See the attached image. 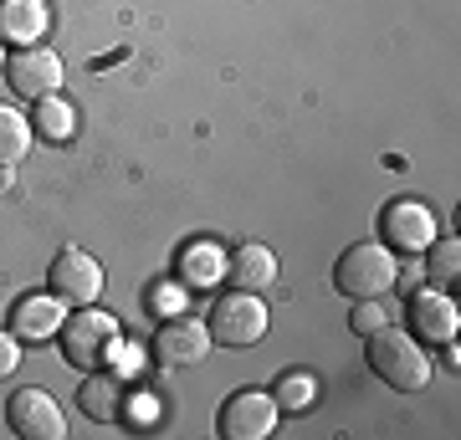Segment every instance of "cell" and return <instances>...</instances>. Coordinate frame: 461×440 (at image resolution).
<instances>
[{"label": "cell", "instance_id": "6da1fadb", "mask_svg": "<svg viewBox=\"0 0 461 440\" xmlns=\"http://www.w3.org/2000/svg\"><path fill=\"white\" fill-rule=\"evenodd\" d=\"M364 343H369V369H375L390 390L415 394V390H426L430 384V364H426V354H420V343H415L411 333H400V328L384 323Z\"/></svg>", "mask_w": 461, "mask_h": 440}, {"label": "cell", "instance_id": "7a4b0ae2", "mask_svg": "<svg viewBox=\"0 0 461 440\" xmlns=\"http://www.w3.org/2000/svg\"><path fill=\"white\" fill-rule=\"evenodd\" d=\"M400 277V261L395 251L384 241H354L344 246V256H339V266H333V287L344 297H384L390 287H395Z\"/></svg>", "mask_w": 461, "mask_h": 440}, {"label": "cell", "instance_id": "3957f363", "mask_svg": "<svg viewBox=\"0 0 461 440\" xmlns=\"http://www.w3.org/2000/svg\"><path fill=\"white\" fill-rule=\"evenodd\" d=\"M57 338H62V354L72 369H103L118 354V318H108L103 308L87 302L57 328Z\"/></svg>", "mask_w": 461, "mask_h": 440}, {"label": "cell", "instance_id": "277c9868", "mask_svg": "<svg viewBox=\"0 0 461 440\" xmlns=\"http://www.w3.org/2000/svg\"><path fill=\"white\" fill-rule=\"evenodd\" d=\"M211 343H226V348H247V343H262L267 338V302L257 292H221L215 297L211 318Z\"/></svg>", "mask_w": 461, "mask_h": 440}, {"label": "cell", "instance_id": "5b68a950", "mask_svg": "<svg viewBox=\"0 0 461 440\" xmlns=\"http://www.w3.org/2000/svg\"><path fill=\"white\" fill-rule=\"evenodd\" d=\"M47 287L57 302H72V308H87V302H98L103 292V266L98 256H87L83 246H62L47 266Z\"/></svg>", "mask_w": 461, "mask_h": 440}, {"label": "cell", "instance_id": "8992f818", "mask_svg": "<svg viewBox=\"0 0 461 440\" xmlns=\"http://www.w3.org/2000/svg\"><path fill=\"white\" fill-rule=\"evenodd\" d=\"M5 82L16 87L21 98H51L57 87H62V57L51 47H41V41H32V47H16L11 57H5Z\"/></svg>", "mask_w": 461, "mask_h": 440}, {"label": "cell", "instance_id": "52a82bcc", "mask_svg": "<svg viewBox=\"0 0 461 440\" xmlns=\"http://www.w3.org/2000/svg\"><path fill=\"white\" fill-rule=\"evenodd\" d=\"M379 236L390 251H426L436 241V215L420 205V200H390L384 215H379Z\"/></svg>", "mask_w": 461, "mask_h": 440}, {"label": "cell", "instance_id": "ba28073f", "mask_svg": "<svg viewBox=\"0 0 461 440\" xmlns=\"http://www.w3.org/2000/svg\"><path fill=\"white\" fill-rule=\"evenodd\" d=\"M5 420H11V430L21 440H62L67 436L62 409H57V400L47 390H16L11 405H5Z\"/></svg>", "mask_w": 461, "mask_h": 440}, {"label": "cell", "instance_id": "9c48e42d", "mask_svg": "<svg viewBox=\"0 0 461 440\" xmlns=\"http://www.w3.org/2000/svg\"><path fill=\"white\" fill-rule=\"evenodd\" d=\"M277 425V405L262 390H236L221 405V436L226 440H267Z\"/></svg>", "mask_w": 461, "mask_h": 440}, {"label": "cell", "instance_id": "30bf717a", "mask_svg": "<svg viewBox=\"0 0 461 440\" xmlns=\"http://www.w3.org/2000/svg\"><path fill=\"white\" fill-rule=\"evenodd\" d=\"M154 354H159L165 369H195L211 354V328H205V318H169V323H159Z\"/></svg>", "mask_w": 461, "mask_h": 440}, {"label": "cell", "instance_id": "8fae6325", "mask_svg": "<svg viewBox=\"0 0 461 440\" xmlns=\"http://www.w3.org/2000/svg\"><path fill=\"white\" fill-rule=\"evenodd\" d=\"M405 318H411V333L426 343H451L461 328V312L456 302L446 292H436V287H426V292L411 297V308H405Z\"/></svg>", "mask_w": 461, "mask_h": 440}, {"label": "cell", "instance_id": "7c38bea8", "mask_svg": "<svg viewBox=\"0 0 461 440\" xmlns=\"http://www.w3.org/2000/svg\"><path fill=\"white\" fill-rule=\"evenodd\" d=\"M226 277H230V287H241V292L272 287V282H277V256H272V246H262V241L236 246L226 256Z\"/></svg>", "mask_w": 461, "mask_h": 440}, {"label": "cell", "instance_id": "4fadbf2b", "mask_svg": "<svg viewBox=\"0 0 461 440\" xmlns=\"http://www.w3.org/2000/svg\"><path fill=\"white\" fill-rule=\"evenodd\" d=\"M62 302L51 292H36V297H21L16 308H11V333L16 338H57V328H62Z\"/></svg>", "mask_w": 461, "mask_h": 440}, {"label": "cell", "instance_id": "5bb4252c", "mask_svg": "<svg viewBox=\"0 0 461 440\" xmlns=\"http://www.w3.org/2000/svg\"><path fill=\"white\" fill-rule=\"evenodd\" d=\"M47 36V0H0V41L32 47Z\"/></svg>", "mask_w": 461, "mask_h": 440}, {"label": "cell", "instance_id": "9a60e30c", "mask_svg": "<svg viewBox=\"0 0 461 440\" xmlns=\"http://www.w3.org/2000/svg\"><path fill=\"white\" fill-rule=\"evenodd\" d=\"M77 405H83L98 425H113L118 415H123V384H118V374H87L83 384H77Z\"/></svg>", "mask_w": 461, "mask_h": 440}, {"label": "cell", "instance_id": "2e32d148", "mask_svg": "<svg viewBox=\"0 0 461 440\" xmlns=\"http://www.w3.org/2000/svg\"><path fill=\"white\" fill-rule=\"evenodd\" d=\"M215 277H226V256L215 241H190L180 251V282L185 287H215Z\"/></svg>", "mask_w": 461, "mask_h": 440}, {"label": "cell", "instance_id": "e0dca14e", "mask_svg": "<svg viewBox=\"0 0 461 440\" xmlns=\"http://www.w3.org/2000/svg\"><path fill=\"white\" fill-rule=\"evenodd\" d=\"M32 139H36L32 118L0 103V164H21L26 159V148H32Z\"/></svg>", "mask_w": 461, "mask_h": 440}, {"label": "cell", "instance_id": "ac0fdd59", "mask_svg": "<svg viewBox=\"0 0 461 440\" xmlns=\"http://www.w3.org/2000/svg\"><path fill=\"white\" fill-rule=\"evenodd\" d=\"M32 129L41 133V139H51V144H62V139H72V103L67 98H36V113H32Z\"/></svg>", "mask_w": 461, "mask_h": 440}, {"label": "cell", "instance_id": "d6986e66", "mask_svg": "<svg viewBox=\"0 0 461 440\" xmlns=\"http://www.w3.org/2000/svg\"><path fill=\"white\" fill-rule=\"evenodd\" d=\"M318 400V384L308 374H282L277 390H272V405H277V415H308Z\"/></svg>", "mask_w": 461, "mask_h": 440}, {"label": "cell", "instance_id": "ffe728a7", "mask_svg": "<svg viewBox=\"0 0 461 440\" xmlns=\"http://www.w3.org/2000/svg\"><path fill=\"white\" fill-rule=\"evenodd\" d=\"M426 266H430V282H436V287L456 282L461 277V246H456V236H451V241H430L426 246Z\"/></svg>", "mask_w": 461, "mask_h": 440}, {"label": "cell", "instance_id": "44dd1931", "mask_svg": "<svg viewBox=\"0 0 461 440\" xmlns=\"http://www.w3.org/2000/svg\"><path fill=\"white\" fill-rule=\"evenodd\" d=\"M384 323H390V318H384V308H379V297H359V302H354V318H348V328H354L359 338L379 333Z\"/></svg>", "mask_w": 461, "mask_h": 440}, {"label": "cell", "instance_id": "7402d4cb", "mask_svg": "<svg viewBox=\"0 0 461 440\" xmlns=\"http://www.w3.org/2000/svg\"><path fill=\"white\" fill-rule=\"evenodd\" d=\"M21 369V338L11 328H0V379H11Z\"/></svg>", "mask_w": 461, "mask_h": 440}, {"label": "cell", "instance_id": "603a6c76", "mask_svg": "<svg viewBox=\"0 0 461 440\" xmlns=\"http://www.w3.org/2000/svg\"><path fill=\"white\" fill-rule=\"evenodd\" d=\"M11 180H16V169H11V164H0V190H5Z\"/></svg>", "mask_w": 461, "mask_h": 440}, {"label": "cell", "instance_id": "cb8c5ba5", "mask_svg": "<svg viewBox=\"0 0 461 440\" xmlns=\"http://www.w3.org/2000/svg\"><path fill=\"white\" fill-rule=\"evenodd\" d=\"M0 72H5V41H0Z\"/></svg>", "mask_w": 461, "mask_h": 440}]
</instances>
